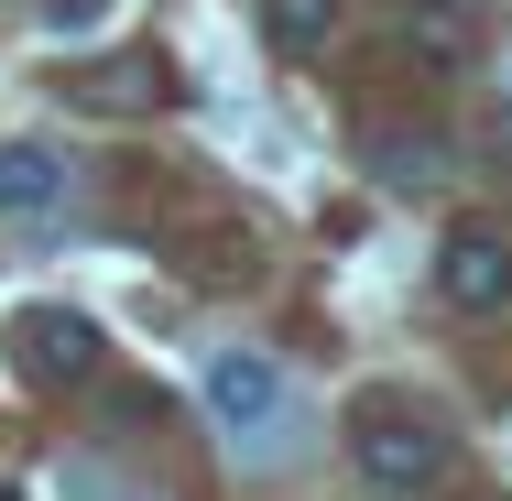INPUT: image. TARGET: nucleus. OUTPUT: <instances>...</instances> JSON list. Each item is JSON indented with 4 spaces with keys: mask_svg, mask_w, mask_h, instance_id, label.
I'll return each instance as SVG.
<instances>
[{
    "mask_svg": "<svg viewBox=\"0 0 512 501\" xmlns=\"http://www.w3.org/2000/svg\"><path fill=\"white\" fill-rule=\"evenodd\" d=\"M349 458H360V480L382 501H425L436 480H447V425L436 414H414V403L371 393L360 414H349Z\"/></svg>",
    "mask_w": 512,
    "mask_h": 501,
    "instance_id": "nucleus-1",
    "label": "nucleus"
},
{
    "mask_svg": "<svg viewBox=\"0 0 512 501\" xmlns=\"http://www.w3.org/2000/svg\"><path fill=\"white\" fill-rule=\"evenodd\" d=\"M436 295L469 305V316H502L512 305V240L491 218H458V229L436 240Z\"/></svg>",
    "mask_w": 512,
    "mask_h": 501,
    "instance_id": "nucleus-2",
    "label": "nucleus"
},
{
    "mask_svg": "<svg viewBox=\"0 0 512 501\" xmlns=\"http://www.w3.org/2000/svg\"><path fill=\"white\" fill-rule=\"evenodd\" d=\"M11 371L22 382H88L99 371V327L77 305H22L11 316Z\"/></svg>",
    "mask_w": 512,
    "mask_h": 501,
    "instance_id": "nucleus-3",
    "label": "nucleus"
},
{
    "mask_svg": "<svg viewBox=\"0 0 512 501\" xmlns=\"http://www.w3.org/2000/svg\"><path fill=\"white\" fill-rule=\"evenodd\" d=\"M66 197H77V186H66V164H55L44 142H0V218H11V229H44Z\"/></svg>",
    "mask_w": 512,
    "mask_h": 501,
    "instance_id": "nucleus-4",
    "label": "nucleus"
},
{
    "mask_svg": "<svg viewBox=\"0 0 512 501\" xmlns=\"http://www.w3.org/2000/svg\"><path fill=\"white\" fill-rule=\"evenodd\" d=\"M207 403H218V425H273L284 414V371L262 349H218L207 360Z\"/></svg>",
    "mask_w": 512,
    "mask_h": 501,
    "instance_id": "nucleus-5",
    "label": "nucleus"
},
{
    "mask_svg": "<svg viewBox=\"0 0 512 501\" xmlns=\"http://www.w3.org/2000/svg\"><path fill=\"white\" fill-rule=\"evenodd\" d=\"M371 175H382V186H436V175H447V142H436V131H382V142H371Z\"/></svg>",
    "mask_w": 512,
    "mask_h": 501,
    "instance_id": "nucleus-6",
    "label": "nucleus"
},
{
    "mask_svg": "<svg viewBox=\"0 0 512 501\" xmlns=\"http://www.w3.org/2000/svg\"><path fill=\"white\" fill-rule=\"evenodd\" d=\"M404 33L425 44V55H436V66H458V55L480 44V22H469L458 0H414V11H404Z\"/></svg>",
    "mask_w": 512,
    "mask_h": 501,
    "instance_id": "nucleus-7",
    "label": "nucleus"
},
{
    "mask_svg": "<svg viewBox=\"0 0 512 501\" xmlns=\"http://www.w3.org/2000/svg\"><path fill=\"white\" fill-rule=\"evenodd\" d=\"M262 33H273L284 55H316V44L338 33V0H262Z\"/></svg>",
    "mask_w": 512,
    "mask_h": 501,
    "instance_id": "nucleus-8",
    "label": "nucleus"
},
{
    "mask_svg": "<svg viewBox=\"0 0 512 501\" xmlns=\"http://www.w3.org/2000/svg\"><path fill=\"white\" fill-rule=\"evenodd\" d=\"M88 99H99V109H142V99H164V66H99Z\"/></svg>",
    "mask_w": 512,
    "mask_h": 501,
    "instance_id": "nucleus-9",
    "label": "nucleus"
},
{
    "mask_svg": "<svg viewBox=\"0 0 512 501\" xmlns=\"http://www.w3.org/2000/svg\"><path fill=\"white\" fill-rule=\"evenodd\" d=\"M99 501H153V491H99Z\"/></svg>",
    "mask_w": 512,
    "mask_h": 501,
    "instance_id": "nucleus-10",
    "label": "nucleus"
}]
</instances>
